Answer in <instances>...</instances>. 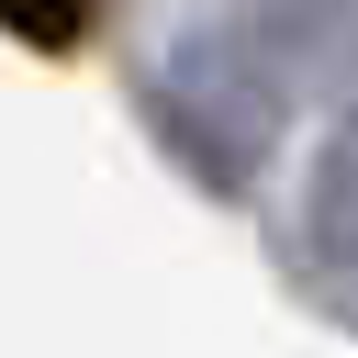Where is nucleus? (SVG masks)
Masks as SVG:
<instances>
[{"instance_id":"obj_1","label":"nucleus","mask_w":358,"mask_h":358,"mask_svg":"<svg viewBox=\"0 0 358 358\" xmlns=\"http://www.w3.org/2000/svg\"><path fill=\"white\" fill-rule=\"evenodd\" d=\"M358 90V0H246L213 11L190 34H168V56L134 78L145 134L213 190L246 201L291 134V112L347 101Z\"/></svg>"},{"instance_id":"obj_2","label":"nucleus","mask_w":358,"mask_h":358,"mask_svg":"<svg viewBox=\"0 0 358 358\" xmlns=\"http://www.w3.org/2000/svg\"><path fill=\"white\" fill-rule=\"evenodd\" d=\"M291 246H302V268L358 280V90L336 101V123H324V145L291 190Z\"/></svg>"},{"instance_id":"obj_3","label":"nucleus","mask_w":358,"mask_h":358,"mask_svg":"<svg viewBox=\"0 0 358 358\" xmlns=\"http://www.w3.org/2000/svg\"><path fill=\"white\" fill-rule=\"evenodd\" d=\"M101 11H112V0H0V34L34 45V56H78V45L101 34Z\"/></svg>"}]
</instances>
